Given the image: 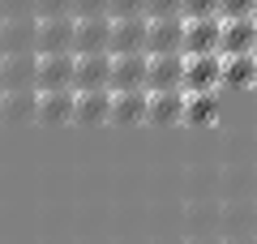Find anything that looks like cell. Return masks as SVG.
Listing matches in <instances>:
<instances>
[{
	"label": "cell",
	"instance_id": "6da1fadb",
	"mask_svg": "<svg viewBox=\"0 0 257 244\" xmlns=\"http://www.w3.org/2000/svg\"><path fill=\"white\" fill-rule=\"evenodd\" d=\"M39 56H77V18H39Z\"/></svg>",
	"mask_w": 257,
	"mask_h": 244
},
{
	"label": "cell",
	"instance_id": "7a4b0ae2",
	"mask_svg": "<svg viewBox=\"0 0 257 244\" xmlns=\"http://www.w3.org/2000/svg\"><path fill=\"white\" fill-rule=\"evenodd\" d=\"M184 235H223V197L184 201Z\"/></svg>",
	"mask_w": 257,
	"mask_h": 244
},
{
	"label": "cell",
	"instance_id": "3957f363",
	"mask_svg": "<svg viewBox=\"0 0 257 244\" xmlns=\"http://www.w3.org/2000/svg\"><path fill=\"white\" fill-rule=\"evenodd\" d=\"M184 56H223V18H184Z\"/></svg>",
	"mask_w": 257,
	"mask_h": 244
},
{
	"label": "cell",
	"instance_id": "277c9868",
	"mask_svg": "<svg viewBox=\"0 0 257 244\" xmlns=\"http://www.w3.org/2000/svg\"><path fill=\"white\" fill-rule=\"evenodd\" d=\"M111 56H150V18H111Z\"/></svg>",
	"mask_w": 257,
	"mask_h": 244
},
{
	"label": "cell",
	"instance_id": "5b68a950",
	"mask_svg": "<svg viewBox=\"0 0 257 244\" xmlns=\"http://www.w3.org/2000/svg\"><path fill=\"white\" fill-rule=\"evenodd\" d=\"M223 86V56H184V90L202 94Z\"/></svg>",
	"mask_w": 257,
	"mask_h": 244
},
{
	"label": "cell",
	"instance_id": "8992f818",
	"mask_svg": "<svg viewBox=\"0 0 257 244\" xmlns=\"http://www.w3.org/2000/svg\"><path fill=\"white\" fill-rule=\"evenodd\" d=\"M111 18H77V56H111Z\"/></svg>",
	"mask_w": 257,
	"mask_h": 244
},
{
	"label": "cell",
	"instance_id": "52a82bcc",
	"mask_svg": "<svg viewBox=\"0 0 257 244\" xmlns=\"http://www.w3.org/2000/svg\"><path fill=\"white\" fill-rule=\"evenodd\" d=\"M0 90H39V52H13V56H5Z\"/></svg>",
	"mask_w": 257,
	"mask_h": 244
},
{
	"label": "cell",
	"instance_id": "ba28073f",
	"mask_svg": "<svg viewBox=\"0 0 257 244\" xmlns=\"http://www.w3.org/2000/svg\"><path fill=\"white\" fill-rule=\"evenodd\" d=\"M73 107H77V90H39V107H35V125H73Z\"/></svg>",
	"mask_w": 257,
	"mask_h": 244
},
{
	"label": "cell",
	"instance_id": "9c48e42d",
	"mask_svg": "<svg viewBox=\"0 0 257 244\" xmlns=\"http://www.w3.org/2000/svg\"><path fill=\"white\" fill-rule=\"evenodd\" d=\"M77 56H39V90H73Z\"/></svg>",
	"mask_w": 257,
	"mask_h": 244
},
{
	"label": "cell",
	"instance_id": "30bf717a",
	"mask_svg": "<svg viewBox=\"0 0 257 244\" xmlns=\"http://www.w3.org/2000/svg\"><path fill=\"white\" fill-rule=\"evenodd\" d=\"M111 125H150V90H111Z\"/></svg>",
	"mask_w": 257,
	"mask_h": 244
},
{
	"label": "cell",
	"instance_id": "8fae6325",
	"mask_svg": "<svg viewBox=\"0 0 257 244\" xmlns=\"http://www.w3.org/2000/svg\"><path fill=\"white\" fill-rule=\"evenodd\" d=\"M189 197H223V163H189L184 201Z\"/></svg>",
	"mask_w": 257,
	"mask_h": 244
},
{
	"label": "cell",
	"instance_id": "7c38bea8",
	"mask_svg": "<svg viewBox=\"0 0 257 244\" xmlns=\"http://www.w3.org/2000/svg\"><path fill=\"white\" fill-rule=\"evenodd\" d=\"M227 197H257V163L253 159L223 163V201Z\"/></svg>",
	"mask_w": 257,
	"mask_h": 244
},
{
	"label": "cell",
	"instance_id": "4fadbf2b",
	"mask_svg": "<svg viewBox=\"0 0 257 244\" xmlns=\"http://www.w3.org/2000/svg\"><path fill=\"white\" fill-rule=\"evenodd\" d=\"M111 90H150V56H111Z\"/></svg>",
	"mask_w": 257,
	"mask_h": 244
},
{
	"label": "cell",
	"instance_id": "5bb4252c",
	"mask_svg": "<svg viewBox=\"0 0 257 244\" xmlns=\"http://www.w3.org/2000/svg\"><path fill=\"white\" fill-rule=\"evenodd\" d=\"M184 107H189L184 90H150V125L155 129L184 125Z\"/></svg>",
	"mask_w": 257,
	"mask_h": 244
},
{
	"label": "cell",
	"instance_id": "9a60e30c",
	"mask_svg": "<svg viewBox=\"0 0 257 244\" xmlns=\"http://www.w3.org/2000/svg\"><path fill=\"white\" fill-rule=\"evenodd\" d=\"M184 18L150 22V56H184Z\"/></svg>",
	"mask_w": 257,
	"mask_h": 244
},
{
	"label": "cell",
	"instance_id": "2e32d148",
	"mask_svg": "<svg viewBox=\"0 0 257 244\" xmlns=\"http://www.w3.org/2000/svg\"><path fill=\"white\" fill-rule=\"evenodd\" d=\"M223 235H257V197L223 201Z\"/></svg>",
	"mask_w": 257,
	"mask_h": 244
},
{
	"label": "cell",
	"instance_id": "e0dca14e",
	"mask_svg": "<svg viewBox=\"0 0 257 244\" xmlns=\"http://www.w3.org/2000/svg\"><path fill=\"white\" fill-rule=\"evenodd\" d=\"M0 52L13 56V52H39V13L30 18H5V43Z\"/></svg>",
	"mask_w": 257,
	"mask_h": 244
},
{
	"label": "cell",
	"instance_id": "ac0fdd59",
	"mask_svg": "<svg viewBox=\"0 0 257 244\" xmlns=\"http://www.w3.org/2000/svg\"><path fill=\"white\" fill-rule=\"evenodd\" d=\"M257 52V18H223V56Z\"/></svg>",
	"mask_w": 257,
	"mask_h": 244
},
{
	"label": "cell",
	"instance_id": "d6986e66",
	"mask_svg": "<svg viewBox=\"0 0 257 244\" xmlns=\"http://www.w3.org/2000/svg\"><path fill=\"white\" fill-rule=\"evenodd\" d=\"M111 56H77V86L73 90H111Z\"/></svg>",
	"mask_w": 257,
	"mask_h": 244
},
{
	"label": "cell",
	"instance_id": "ffe728a7",
	"mask_svg": "<svg viewBox=\"0 0 257 244\" xmlns=\"http://www.w3.org/2000/svg\"><path fill=\"white\" fill-rule=\"evenodd\" d=\"M73 125H111V90H77Z\"/></svg>",
	"mask_w": 257,
	"mask_h": 244
},
{
	"label": "cell",
	"instance_id": "44dd1931",
	"mask_svg": "<svg viewBox=\"0 0 257 244\" xmlns=\"http://www.w3.org/2000/svg\"><path fill=\"white\" fill-rule=\"evenodd\" d=\"M150 90H184V56H150Z\"/></svg>",
	"mask_w": 257,
	"mask_h": 244
},
{
	"label": "cell",
	"instance_id": "7402d4cb",
	"mask_svg": "<svg viewBox=\"0 0 257 244\" xmlns=\"http://www.w3.org/2000/svg\"><path fill=\"white\" fill-rule=\"evenodd\" d=\"M223 86H231V90H253L257 86V52L223 56Z\"/></svg>",
	"mask_w": 257,
	"mask_h": 244
},
{
	"label": "cell",
	"instance_id": "603a6c76",
	"mask_svg": "<svg viewBox=\"0 0 257 244\" xmlns=\"http://www.w3.org/2000/svg\"><path fill=\"white\" fill-rule=\"evenodd\" d=\"M35 107H39V90H5L0 125H26V120H35Z\"/></svg>",
	"mask_w": 257,
	"mask_h": 244
},
{
	"label": "cell",
	"instance_id": "cb8c5ba5",
	"mask_svg": "<svg viewBox=\"0 0 257 244\" xmlns=\"http://www.w3.org/2000/svg\"><path fill=\"white\" fill-rule=\"evenodd\" d=\"M189 94V90H184ZM219 120V90H202V94H189V107H184V125H214Z\"/></svg>",
	"mask_w": 257,
	"mask_h": 244
},
{
	"label": "cell",
	"instance_id": "d4e9b609",
	"mask_svg": "<svg viewBox=\"0 0 257 244\" xmlns=\"http://www.w3.org/2000/svg\"><path fill=\"white\" fill-rule=\"evenodd\" d=\"M223 159H257V129L236 125L223 137Z\"/></svg>",
	"mask_w": 257,
	"mask_h": 244
},
{
	"label": "cell",
	"instance_id": "484cf974",
	"mask_svg": "<svg viewBox=\"0 0 257 244\" xmlns=\"http://www.w3.org/2000/svg\"><path fill=\"white\" fill-rule=\"evenodd\" d=\"M184 18H223V0H184Z\"/></svg>",
	"mask_w": 257,
	"mask_h": 244
},
{
	"label": "cell",
	"instance_id": "4316f807",
	"mask_svg": "<svg viewBox=\"0 0 257 244\" xmlns=\"http://www.w3.org/2000/svg\"><path fill=\"white\" fill-rule=\"evenodd\" d=\"M39 18H77V0H39Z\"/></svg>",
	"mask_w": 257,
	"mask_h": 244
},
{
	"label": "cell",
	"instance_id": "83f0119b",
	"mask_svg": "<svg viewBox=\"0 0 257 244\" xmlns=\"http://www.w3.org/2000/svg\"><path fill=\"white\" fill-rule=\"evenodd\" d=\"M111 18H150V0H111Z\"/></svg>",
	"mask_w": 257,
	"mask_h": 244
},
{
	"label": "cell",
	"instance_id": "f1b7e54d",
	"mask_svg": "<svg viewBox=\"0 0 257 244\" xmlns=\"http://www.w3.org/2000/svg\"><path fill=\"white\" fill-rule=\"evenodd\" d=\"M39 13V0H0V18H30Z\"/></svg>",
	"mask_w": 257,
	"mask_h": 244
},
{
	"label": "cell",
	"instance_id": "f546056e",
	"mask_svg": "<svg viewBox=\"0 0 257 244\" xmlns=\"http://www.w3.org/2000/svg\"><path fill=\"white\" fill-rule=\"evenodd\" d=\"M159 18H184V0H150V22Z\"/></svg>",
	"mask_w": 257,
	"mask_h": 244
},
{
	"label": "cell",
	"instance_id": "4dcf8cb0",
	"mask_svg": "<svg viewBox=\"0 0 257 244\" xmlns=\"http://www.w3.org/2000/svg\"><path fill=\"white\" fill-rule=\"evenodd\" d=\"M77 18H111V0H77Z\"/></svg>",
	"mask_w": 257,
	"mask_h": 244
},
{
	"label": "cell",
	"instance_id": "1f68e13d",
	"mask_svg": "<svg viewBox=\"0 0 257 244\" xmlns=\"http://www.w3.org/2000/svg\"><path fill=\"white\" fill-rule=\"evenodd\" d=\"M223 18H257V0H223Z\"/></svg>",
	"mask_w": 257,
	"mask_h": 244
},
{
	"label": "cell",
	"instance_id": "d6a6232c",
	"mask_svg": "<svg viewBox=\"0 0 257 244\" xmlns=\"http://www.w3.org/2000/svg\"><path fill=\"white\" fill-rule=\"evenodd\" d=\"M184 244H223V235H184Z\"/></svg>",
	"mask_w": 257,
	"mask_h": 244
},
{
	"label": "cell",
	"instance_id": "836d02e7",
	"mask_svg": "<svg viewBox=\"0 0 257 244\" xmlns=\"http://www.w3.org/2000/svg\"><path fill=\"white\" fill-rule=\"evenodd\" d=\"M223 244H257V235H223Z\"/></svg>",
	"mask_w": 257,
	"mask_h": 244
},
{
	"label": "cell",
	"instance_id": "e575fe53",
	"mask_svg": "<svg viewBox=\"0 0 257 244\" xmlns=\"http://www.w3.org/2000/svg\"><path fill=\"white\" fill-rule=\"evenodd\" d=\"M0 43H5V18H0Z\"/></svg>",
	"mask_w": 257,
	"mask_h": 244
},
{
	"label": "cell",
	"instance_id": "d590c367",
	"mask_svg": "<svg viewBox=\"0 0 257 244\" xmlns=\"http://www.w3.org/2000/svg\"><path fill=\"white\" fill-rule=\"evenodd\" d=\"M0 77H5V52H0Z\"/></svg>",
	"mask_w": 257,
	"mask_h": 244
},
{
	"label": "cell",
	"instance_id": "8d00e7d4",
	"mask_svg": "<svg viewBox=\"0 0 257 244\" xmlns=\"http://www.w3.org/2000/svg\"><path fill=\"white\" fill-rule=\"evenodd\" d=\"M0 103H5V90H0Z\"/></svg>",
	"mask_w": 257,
	"mask_h": 244
}]
</instances>
